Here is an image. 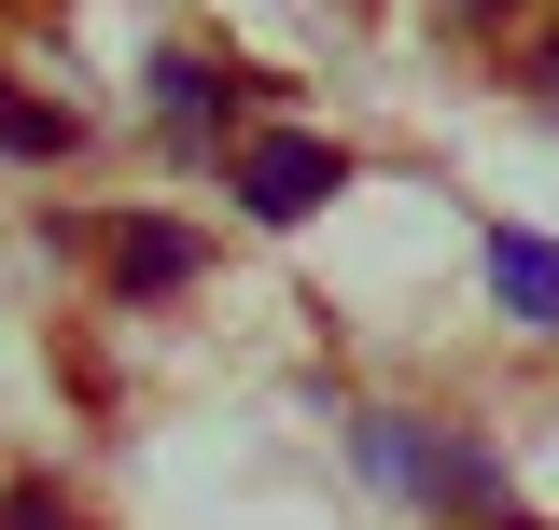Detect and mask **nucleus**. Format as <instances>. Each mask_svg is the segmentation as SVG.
Wrapping results in <instances>:
<instances>
[{"instance_id": "3", "label": "nucleus", "mask_w": 559, "mask_h": 530, "mask_svg": "<svg viewBox=\"0 0 559 530\" xmlns=\"http://www.w3.org/2000/svg\"><path fill=\"white\" fill-rule=\"evenodd\" d=\"M98 265H112V293H182V279H197V238H182V224H112Z\"/></svg>"}, {"instance_id": "1", "label": "nucleus", "mask_w": 559, "mask_h": 530, "mask_svg": "<svg viewBox=\"0 0 559 530\" xmlns=\"http://www.w3.org/2000/svg\"><path fill=\"white\" fill-rule=\"evenodd\" d=\"M322 196H349V154L336 140H238V209H252V224H308V209Z\"/></svg>"}, {"instance_id": "8", "label": "nucleus", "mask_w": 559, "mask_h": 530, "mask_svg": "<svg viewBox=\"0 0 559 530\" xmlns=\"http://www.w3.org/2000/svg\"><path fill=\"white\" fill-rule=\"evenodd\" d=\"M532 98H546V112H559V28H546V57H532Z\"/></svg>"}, {"instance_id": "5", "label": "nucleus", "mask_w": 559, "mask_h": 530, "mask_svg": "<svg viewBox=\"0 0 559 530\" xmlns=\"http://www.w3.org/2000/svg\"><path fill=\"white\" fill-rule=\"evenodd\" d=\"M0 154L57 168V154H70V112H43V98H14V84H0Z\"/></svg>"}, {"instance_id": "7", "label": "nucleus", "mask_w": 559, "mask_h": 530, "mask_svg": "<svg viewBox=\"0 0 559 530\" xmlns=\"http://www.w3.org/2000/svg\"><path fill=\"white\" fill-rule=\"evenodd\" d=\"M448 14H462V28H518L532 0H448Z\"/></svg>"}, {"instance_id": "4", "label": "nucleus", "mask_w": 559, "mask_h": 530, "mask_svg": "<svg viewBox=\"0 0 559 530\" xmlns=\"http://www.w3.org/2000/svg\"><path fill=\"white\" fill-rule=\"evenodd\" d=\"M489 293L518 322H559V238H489Z\"/></svg>"}, {"instance_id": "2", "label": "nucleus", "mask_w": 559, "mask_h": 530, "mask_svg": "<svg viewBox=\"0 0 559 530\" xmlns=\"http://www.w3.org/2000/svg\"><path fill=\"white\" fill-rule=\"evenodd\" d=\"M364 447L406 474V489H433V503H462V517H503V474H489L476 433H406V419H364Z\"/></svg>"}, {"instance_id": "6", "label": "nucleus", "mask_w": 559, "mask_h": 530, "mask_svg": "<svg viewBox=\"0 0 559 530\" xmlns=\"http://www.w3.org/2000/svg\"><path fill=\"white\" fill-rule=\"evenodd\" d=\"M0 530H84V517H70V489H43V474H14V489H0Z\"/></svg>"}]
</instances>
